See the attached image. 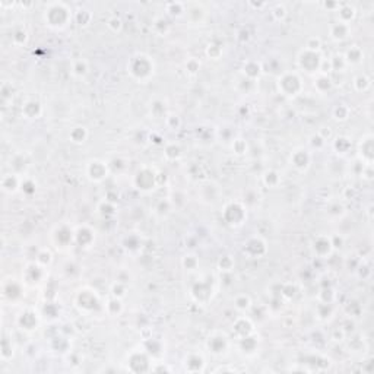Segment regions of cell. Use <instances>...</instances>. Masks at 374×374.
I'll use <instances>...</instances> for the list:
<instances>
[{"label":"cell","instance_id":"6da1fadb","mask_svg":"<svg viewBox=\"0 0 374 374\" xmlns=\"http://www.w3.org/2000/svg\"><path fill=\"white\" fill-rule=\"evenodd\" d=\"M155 62L149 54L145 53H136L130 57L127 63V73L133 81L139 84L149 82L155 75Z\"/></svg>","mask_w":374,"mask_h":374},{"label":"cell","instance_id":"7a4b0ae2","mask_svg":"<svg viewBox=\"0 0 374 374\" xmlns=\"http://www.w3.org/2000/svg\"><path fill=\"white\" fill-rule=\"evenodd\" d=\"M44 21H46V25L51 29L62 31V29H65L70 24L72 10L63 2L48 3L46 12H44Z\"/></svg>","mask_w":374,"mask_h":374},{"label":"cell","instance_id":"3957f363","mask_svg":"<svg viewBox=\"0 0 374 374\" xmlns=\"http://www.w3.org/2000/svg\"><path fill=\"white\" fill-rule=\"evenodd\" d=\"M277 88L278 92L288 100H294L303 94L304 91V82L303 77L298 72H282L277 79Z\"/></svg>","mask_w":374,"mask_h":374},{"label":"cell","instance_id":"277c9868","mask_svg":"<svg viewBox=\"0 0 374 374\" xmlns=\"http://www.w3.org/2000/svg\"><path fill=\"white\" fill-rule=\"evenodd\" d=\"M160 175H161V173H158L154 167L144 165L134 173L133 179H132L133 187L141 193L154 192L155 189L160 186Z\"/></svg>","mask_w":374,"mask_h":374},{"label":"cell","instance_id":"5b68a950","mask_svg":"<svg viewBox=\"0 0 374 374\" xmlns=\"http://www.w3.org/2000/svg\"><path fill=\"white\" fill-rule=\"evenodd\" d=\"M247 211L249 208L243 203V201H231L224 205L221 216L228 227L239 228L247 221Z\"/></svg>","mask_w":374,"mask_h":374},{"label":"cell","instance_id":"8992f818","mask_svg":"<svg viewBox=\"0 0 374 374\" xmlns=\"http://www.w3.org/2000/svg\"><path fill=\"white\" fill-rule=\"evenodd\" d=\"M75 307L82 314H94L98 308L101 307V298L96 294L95 289L89 287L81 288L75 296Z\"/></svg>","mask_w":374,"mask_h":374},{"label":"cell","instance_id":"52a82bcc","mask_svg":"<svg viewBox=\"0 0 374 374\" xmlns=\"http://www.w3.org/2000/svg\"><path fill=\"white\" fill-rule=\"evenodd\" d=\"M152 367H154V360L151 358V355L148 354L144 348L133 349L127 357V371L149 373V371H152Z\"/></svg>","mask_w":374,"mask_h":374},{"label":"cell","instance_id":"ba28073f","mask_svg":"<svg viewBox=\"0 0 374 374\" xmlns=\"http://www.w3.org/2000/svg\"><path fill=\"white\" fill-rule=\"evenodd\" d=\"M323 58L325 57L322 56L320 51H310L303 48L297 56V66L300 70L306 72L308 75H317Z\"/></svg>","mask_w":374,"mask_h":374},{"label":"cell","instance_id":"9c48e42d","mask_svg":"<svg viewBox=\"0 0 374 374\" xmlns=\"http://www.w3.org/2000/svg\"><path fill=\"white\" fill-rule=\"evenodd\" d=\"M231 348V339L230 336L225 332L221 330H215L213 333L209 335L206 339V349L215 357H222V355L228 354Z\"/></svg>","mask_w":374,"mask_h":374},{"label":"cell","instance_id":"30bf717a","mask_svg":"<svg viewBox=\"0 0 374 374\" xmlns=\"http://www.w3.org/2000/svg\"><path fill=\"white\" fill-rule=\"evenodd\" d=\"M51 243L58 250H67L75 244V230L69 224H60L51 232Z\"/></svg>","mask_w":374,"mask_h":374},{"label":"cell","instance_id":"8fae6325","mask_svg":"<svg viewBox=\"0 0 374 374\" xmlns=\"http://www.w3.org/2000/svg\"><path fill=\"white\" fill-rule=\"evenodd\" d=\"M241 251L247 259H262L268 253V243L259 235H253L243 243Z\"/></svg>","mask_w":374,"mask_h":374},{"label":"cell","instance_id":"7c38bea8","mask_svg":"<svg viewBox=\"0 0 374 374\" xmlns=\"http://www.w3.org/2000/svg\"><path fill=\"white\" fill-rule=\"evenodd\" d=\"M190 297L194 303L201 304V306H206L212 298L215 296V288L212 285V282L208 281H198L194 282L190 288Z\"/></svg>","mask_w":374,"mask_h":374},{"label":"cell","instance_id":"4fadbf2b","mask_svg":"<svg viewBox=\"0 0 374 374\" xmlns=\"http://www.w3.org/2000/svg\"><path fill=\"white\" fill-rule=\"evenodd\" d=\"M2 294L5 301H9L10 304H18L21 303L24 297H25V284L24 281L19 282L16 279H8L3 282V287H2Z\"/></svg>","mask_w":374,"mask_h":374},{"label":"cell","instance_id":"5bb4252c","mask_svg":"<svg viewBox=\"0 0 374 374\" xmlns=\"http://www.w3.org/2000/svg\"><path fill=\"white\" fill-rule=\"evenodd\" d=\"M111 173L110 164L101 160H91L85 165V175L92 183H103Z\"/></svg>","mask_w":374,"mask_h":374},{"label":"cell","instance_id":"9a60e30c","mask_svg":"<svg viewBox=\"0 0 374 374\" xmlns=\"http://www.w3.org/2000/svg\"><path fill=\"white\" fill-rule=\"evenodd\" d=\"M40 323H41V316L32 307L24 308L16 317V326L27 333L35 332L40 327Z\"/></svg>","mask_w":374,"mask_h":374},{"label":"cell","instance_id":"2e32d148","mask_svg":"<svg viewBox=\"0 0 374 374\" xmlns=\"http://www.w3.org/2000/svg\"><path fill=\"white\" fill-rule=\"evenodd\" d=\"M357 158L363 165H373L374 163V136L364 134L357 144Z\"/></svg>","mask_w":374,"mask_h":374},{"label":"cell","instance_id":"e0dca14e","mask_svg":"<svg viewBox=\"0 0 374 374\" xmlns=\"http://www.w3.org/2000/svg\"><path fill=\"white\" fill-rule=\"evenodd\" d=\"M46 277H47V269L40 266L37 262H31L24 269L22 281L28 287H38L44 282Z\"/></svg>","mask_w":374,"mask_h":374},{"label":"cell","instance_id":"ac0fdd59","mask_svg":"<svg viewBox=\"0 0 374 374\" xmlns=\"http://www.w3.org/2000/svg\"><path fill=\"white\" fill-rule=\"evenodd\" d=\"M310 249L313 251V254L319 259H327L335 251L330 235H317V237H314L311 241Z\"/></svg>","mask_w":374,"mask_h":374},{"label":"cell","instance_id":"d6986e66","mask_svg":"<svg viewBox=\"0 0 374 374\" xmlns=\"http://www.w3.org/2000/svg\"><path fill=\"white\" fill-rule=\"evenodd\" d=\"M311 152L304 148H297L289 155V164L294 167L298 173H307L308 168L311 167Z\"/></svg>","mask_w":374,"mask_h":374},{"label":"cell","instance_id":"ffe728a7","mask_svg":"<svg viewBox=\"0 0 374 374\" xmlns=\"http://www.w3.org/2000/svg\"><path fill=\"white\" fill-rule=\"evenodd\" d=\"M232 336L239 341L241 338H246V336L253 335L256 333V327L253 320L249 316H240L235 319V322L232 323Z\"/></svg>","mask_w":374,"mask_h":374},{"label":"cell","instance_id":"44dd1931","mask_svg":"<svg viewBox=\"0 0 374 374\" xmlns=\"http://www.w3.org/2000/svg\"><path fill=\"white\" fill-rule=\"evenodd\" d=\"M183 368L187 373H203L206 370V358L201 352H189L183 360Z\"/></svg>","mask_w":374,"mask_h":374},{"label":"cell","instance_id":"7402d4cb","mask_svg":"<svg viewBox=\"0 0 374 374\" xmlns=\"http://www.w3.org/2000/svg\"><path fill=\"white\" fill-rule=\"evenodd\" d=\"M95 243V231L89 225H79L75 228V244L88 249Z\"/></svg>","mask_w":374,"mask_h":374},{"label":"cell","instance_id":"603a6c76","mask_svg":"<svg viewBox=\"0 0 374 374\" xmlns=\"http://www.w3.org/2000/svg\"><path fill=\"white\" fill-rule=\"evenodd\" d=\"M352 34V29H351V25H346V24H342V22H333L329 25V37L332 41L335 43H345L346 40H349Z\"/></svg>","mask_w":374,"mask_h":374},{"label":"cell","instance_id":"cb8c5ba5","mask_svg":"<svg viewBox=\"0 0 374 374\" xmlns=\"http://www.w3.org/2000/svg\"><path fill=\"white\" fill-rule=\"evenodd\" d=\"M237 345H239V351L243 355L254 357L259 352V336L253 333V335L246 336V338H241L237 341Z\"/></svg>","mask_w":374,"mask_h":374},{"label":"cell","instance_id":"d4e9b609","mask_svg":"<svg viewBox=\"0 0 374 374\" xmlns=\"http://www.w3.org/2000/svg\"><path fill=\"white\" fill-rule=\"evenodd\" d=\"M22 179H24V177H22L21 174L16 173L5 174V175L2 177V183H0L2 190L5 193H8V194H15V193H18L21 190Z\"/></svg>","mask_w":374,"mask_h":374},{"label":"cell","instance_id":"484cf974","mask_svg":"<svg viewBox=\"0 0 374 374\" xmlns=\"http://www.w3.org/2000/svg\"><path fill=\"white\" fill-rule=\"evenodd\" d=\"M262 72H263V67H262V63L258 62V60H246L241 66V73H243V77L249 79V81H253L256 82L260 76H262Z\"/></svg>","mask_w":374,"mask_h":374},{"label":"cell","instance_id":"4316f807","mask_svg":"<svg viewBox=\"0 0 374 374\" xmlns=\"http://www.w3.org/2000/svg\"><path fill=\"white\" fill-rule=\"evenodd\" d=\"M335 12L336 21L346 24V25H351V22L357 16V9H355L354 5H351V3H339Z\"/></svg>","mask_w":374,"mask_h":374},{"label":"cell","instance_id":"83f0119b","mask_svg":"<svg viewBox=\"0 0 374 374\" xmlns=\"http://www.w3.org/2000/svg\"><path fill=\"white\" fill-rule=\"evenodd\" d=\"M364 50L360 47V46H351V47L346 50L344 53V58H345L346 65L349 66H360L363 62H364Z\"/></svg>","mask_w":374,"mask_h":374},{"label":"cell","instance_id":"f1b7e54d","mask_svg":"<svg viewBox=\"0 0 374 374\" xmlns=\"http://www.w3.org/2000/svg\"><path fill=\"white\" fill-rule=\"evenodd\" d=\"M142 348L148 354L151 355V358L155 360V358H161L164 354H165V346L161 341L158 339H154V338H148L145 339L144 344H142Z\"/></svg>","mask_w":374,"mask_h":374},{"label":"cell","instance_id":"f546056e","mask_svg":"<svg viewBox=\"0 0 374 374\" xmlns=\"http://www.w3.org/2000/svg\"><path fill=\"white\" fill-rule=\"evenodd\" d=\"M43 114V106L37 100H28L22 104V115L28 120H37Z\"/></svg>","mask_w":374,"mask_h":374},{"label":"cell","instance_id":"4dcf8cb0","mask_svg":"<svg viewBox=\"0 0 374 374\" xmlns=\"http://www.w3.org/2000/svg\"><path fill=\"white\" fill-rule=\"evenodd\" d=\"M313 87L317 91V94L326 95V94H329L333 89V81H332L330 75H320V73H317V75H314Z\"/></svg>","mask_w":374,"mask_h":374},{"label":"cell","instance_id":"1f68e13d","mask_svg":"<svg viewBox=\"0 0 374 374\" xmlns=\"http://www.w3.org/2000/svg\"><path fill=\"white\" fill-rule=\"evenodd\" d=\"M352 148V142L348 136H336L332 141V151L335 152L338 156H345L351 152Z\"/></svg>","mask_w":374,"mask_h":374},{"label":"cell","instance_id":"d6a6232c","mask_svg":"<svg viewBox=\"0 0 374 374\" xmlns=\"http://www.w3.org/2000/svg\"><path fill=\"white\" fill-rule=\"evenodd\" d=\"M125 310V306H123V301L120 298L111 297L108 298L104 304V311L107 313V316L110 317H119Z\"/></svg>","mask_w":374,"mask_h":374},{"label":"cell","instance_id":"836d02e7","mask_svg":"<svg viewBox=\"0 0 374 374\" xmlns=\"http://www.w3.org/2000/svg\"><path fill=\"white\" fill-rule=\"evenodd\" d=\"M335 303H332V304H327V303H319L316 306V310H314V313H316V317L320 320V322H327V320H330L333 314H335Z\"/></svg>","mask_w":374,"mask_h":374},{"label":"cell","instance_id":"e575fe53","mask_svg":"<svg viewBox=\"0 0 374 374\" xmlns=\"http://www.w3.org/2000/svg\"><path fill=\"white\" fill-rule=\"evenodd\" d=\"M88 136H89V132H88V129L85 126H75L72 130H70V133H69V139H70V142L75 145H82L87 142Z\"/></svg>","mask_w":374,"mask_h":374},{"label":"cell","instance_id":"d590c367","mask_svg":"<svg viewBox=\"0 0 374 374\" xmlns=\"http://www.w3.org/2000/svg\"><path fill=\"white\" fill-rule=\"evenodd\" d=\"M281 182H282L281 174L277 170H266L265 173L262 174V183L269 189H277L281 184Z\"/></svg>","mask_w":374,"mask_h":374},{"label":"cell","instance_id":"8d00e7d4","mask_svg":"<svg viewBox=\"0 0 374 374\" xmlns=\"http://www.w3.org/2000/svg\"><path fill=\"white\" fill-rule=\"evenodd\" d=\"M182 148H180V145L175 144V142H170V144L165 145V148H164V158L167 160V161H179L180 158H182Z\"/></svg>","mask_w":374,"mask_h":374},{"label":"cell","instance_id":"74e56055","mask_svg":"<svg viewBox=\"0 0 374 374\" xmlns=\"http://www.w3.org/2000/svg\"><path fill=\"white\" fill-rule=\"evenodd\" d=\"M332 117L335 119L336 122H346L349 117H351V108L348 104L345 103H339V104H336L333 107V110H332Z\"/></svg>","mask_w":374,"mask_h":374},{"label":"cell","instance_id":"f35d334b","mask_svg":"<svg viewBox=\"0 0 374 374\" xmlns=\"http://www.w3.org/2000/svg\"><path fill=\"white\" fill-rule=\"evenodd\" d=\"M96 211H98V213H100V215H101L104 220H110V218H113V216H114L117 209H115L114 202H110V201H107V199H104V201L98 205Z\"/></svg>","mask_w":374,"mask_h":374},{"label":"cell","instance_id":"ab89813d","mask_svg":"<svg viewBox=\"0 0 374 374\" xmlns=\"http://www.w3.org/2000/svg\"><path fill=\"white\" fill-rule=\"evenodd\" d=\"M174 209L173 203L170 201V198H167V199H161V201H158L155 203V208H154V213L156 216H167L168 213H171V211Z\"/></svg>","mask_w":374,"mask_h":374},{"label":"cell","instance_id":"60d3db41","mask_svg":"<svg viewBox=\"0 0 374 374\" xmlns=\"http://www.w3.org/2000/svg\"><path fill=\"white\" fill-rule=\"evenodd\" d=\"M352 87L357 92H365V91H368L370 87H371V79L364 75V73H361V75H357V76L352 79Z\"/></svg>","mask_w":374,"mask_h":374},{"label":"cell","instance_id":"b9f144b4","mask_svg":"<svg viewBox=\"0 0 374 374\" xmlns=\"http://www.w3.org/2000/svg\"><path fill=\"white\" fill-rule=\"evenodd\" d=\"M251 306H253L251 298L247 294H239V296H235V298H234V307L237 308L240 313L249 311Z\"/></svg>","mask_w":374,"mask_h":374},{"label":"cell","instance_id":"7bdbcfd3","mask_svg":"<svg viewBox=\"0 0 374 374\" xmlns=\"http://www.w3.org/2000/svg\"><path fill=\"white\" fill-rule=\"evenodd\" d=\"M216 266H218V270L222 272V273H231L234 266H235V260L230 254H224V256H221L218 259Z\"/></svg>","mask_w":374,"mask_h":374},{"label":"cell","instance_id":"ee69618b","mask_svg":"<svg viewBox=\"0 0 374 374\" xmlns=\"http://www.w3.org/2000/svg\"><path fill=\"white\" fill-rule=\"evenodd\" d=\"M89 66L85 58H77L72 63V75L75 77H84L87 76Z\"/></svg>","mask_w":374,"mask_h":374},{"label":"cell","instance_id":"f6af8a7d","mask_svg":"<svg viewBox=\"0 0 374 374\" xmlns=\"http://www.w3.org/2000/svg\"><path fill=\"white\" fill-rule=\"evenodd\" d=\"M182 266L187 272H196L198 268H199V259H198V256L193 254V253L184 254L182 258Z\"/></svg>","mask_w":374,"mask_h":374},{"label":"cell","instance_id":"bcb514c9","mask_svg":"<svg viewBox=\"0 0 374 374\" xmlns=\"http://www.w3.org/2000/svg\"><path fill=\"white\" fill-rule=\"evenodd\" d=\"M317 300L319 303H327V304H332L336 301V291L332 287H326L323 289L319 291L317 294Z\"/></svg>","mask_w":374,"mask_h":374},{"label":"cell","instance_id":"7dc6e473","mask_svg":"<svg viewBox=\"0 0 374 374\" xmlns=\"http://www.w3.org/2000/svg\"><path fill=\"white\" fill-rule=\"evenodd\" d=\"M35 262L38 263L40 266H43L44 269H47L51 263H53V253L50 249H41L35 258Z\"/></svg>","mask_w":374,"mask_h":374},{"label":"cell","instance_id":"c3c4849f","mask_svg":"<svg viewBox=\"0 0 374 374\" xmlns=\"http://www.w3.org/2000/svg\"><path fill=\"white\" fill-rule=\"evenodd\" d=\"M231 149H232L234 154L241 156V155L247 154V151H249V145H247V142H246L243 137H235V139L231 141Z\"/></svg>","mask_w":374,"mask_h":374},{"label":"cell","instance_id":"681fc988","mask_svg":"<svg viewBox=\"0 0 374 374\" xmlns=\"http://www.w3.org/2000/svg\"><path fill=\"white\" fill-rule=\"evenodd\" d=\"M165 9H167V13L171 15V16H183L186 13V3L171 2V3L165 5Z\"/></svg>","mask_w":374,"mask_h":374},{"label":"cell","instance_id":"f907efd6","mask_svg":"<svg viewBox=\"0 0 374 374\" xmlns=\"http://www.w3.org/2000/svg\"><path fill=\"white\" fill-rule=\"evenodd\" d=\"M330 62V67H332V72H345V69H348L344 54H335L329 58Z\"/></svg>","mask_w":374,"mask_h":374},{"label":"cell","instance_id":"816d5d0a","mask_svg":"<svg viewBox=\"0 0 374 374\" xmlns=\"http://www.w3.org/2000/svg\"><path fill=\"white\" fill-rule=\"evenodd\" d=\"M327 215L333 218H342L345 215V206L341 202H330L327 206Z\"/></svg>","mask_w":374,"mask_h":374},{"label":"cell","instance_id":"f5cc1de1","mask_svg":"<svg viewBox=\"0 0 374 374\" xmlns=\"http://www.w3.org/2000/svg\"><path fill=\"white\" fill-rule=\"evenodd\" d=\"M110 292H111V297L123 300V298L127 296V285L123 284V282L114 281V282H113V285H111V288H110Z\"/></svg>","mask_w":374,"mask_h":374},{"label":"cell","instance_id":"db71d44e","mask_svg":"<svg viewBox=\"0 0 374 374\" xmlns=\"http://www.w3.org/2000/svg\"><path fill=\"white\" fill-rule=\"evenodd\" d=\"M205 53H206V56L209 58H212V60H218V58L222 56V53H224V47H222L221 44H216V43H209V44L206 46Z\"/></svg>","mask_w":374,"mask_h":374},{"label":"cell","instance_id":"11a10c76","mask_svg":"<svg viewBox=\"0 0 374 374\" xmlns=\"http://www.w3.org/2000/svg\"><path fill=\"white\" fill-rule=\"evenodd\" d=\"M151 114L154 115L155 119H165L167 117V110H165V104L161 100H155L151 104Z\"/></svg>","mask_w":374,"mask_h":374},{"label":"cell","instance_id":"9f6ffc18","mask_svg":"<svg viewBox=\"0 0 374 374\" xmlns=\"http://www.w3.org/2000/svg\"><path fill=\"white\" fill-rule=\"evenodd\" d=\"M201 62L198 60L196 57H190L187 62H186V65H184V69H186V73L187 75H190V76H196L199 72H201Z\"/></svg>","mask_w":374,"mask_h":374},{"label":"cell","instance_id":"6f0895ef","mask_svg":"<svg viewBox=\"0 0 374 374\" xmlns=\"http://www.w3.org/2000/svg\"><path fill=\"white\" fill-rule=\"evenodd\" d=\"M27 40H28V32H27V29L24 28L16 29L13 32V35H12V43L15 46H24L27 43Z\"/></svg>","mask_w":374,"mask_h":374},{"label":"cell","instance_id":"680465c9","mask_svg":"<svg viewBox=\"0 0 374 374\" xmlns=\"http://www.w3.org/2000/svg\"><path fill=\"white\" fill-rule=\"evenodd\" d=\"M326 144H327L326 141H325L319 133L311 134V136H310V141H308V145H310L313 149H316V151H322V149L326 146Z\"/></svg>","mask_w":374,"mask_h":374},{"label":"cell","instance_id":"91938a15","mask_svg":"<svg viewBox=\"0 0 374 374\" xmlns=\"http://www.w3.org/2000/svg\"><path fill=\"white\" fill-rule=\"evenodd\" d=\"M21 192L25 193L27 196H31L35 193V182L32 179L28 177H24L22 179V184H21Z\"/></svg>","mask_w":374,"mask_h":374},{"label":"cell","instance_id":"94428289","mask_svg":"<svg viewBox=\"0 0 374 374\" xmlns=\"http://www.w3.org/2000/svg\"><path fill=\"white\" fill-rule=\"evenodd\" d=\"M165 125L170 130H179L182 126V119L177 114H167L165 117Z\"/></svg>","mask_w":374,"mask_h":374},{"label":"cell","instance_id":"6125c7cd","mask_svg":"<svg viewBox=\"0 0 374 374\" xmlns=\"http://www.w3.org/2000/svg\"><path fill=\"white\" fill-rule=\"evenodd\" d=\"M306 50H310V51H320L322 48V40L319 37H310L306 43Z\"/></svg>","mask_w":374,"mask_h":374},{"label":"cell","instance_id":"be15d7a7","mask_svg":"<svg viewBox=\"0 0 374 374\" xmlns=\"http://www.w3.org/2000/svg\"><path fill=\"white\" fill-rule=\"evenodd\" d=\"M107 27H108V29H111L113 32H120L122 28H123V21L120 19V18H117V16H113V18L108 19Z\"/></svg>","mask_w":374,"mask_h":374},{"label":"cell","instance_id":"e7e4bbea","mask_svg":"<svg viewBox=\"0 0 374 374\" xmlns=\"http://www.w3.org/2000/svg\"><path fill=\"white\" fill-rule=\"evenodd\" d=\"M13 345L8 348V339L5 338L3 339V342H2V360H5V361H8L9 358L13 357Z\"/></svg>","mask_w":374,"mask_h":374},{"label":"cell","instance_id":"03108f58","mask_svg":"<svg viewBox=\"0 0 374 374\" xmlns=\"http://www.w3.org/2000/svg\"><path fill=\"white\" fill-rule=\"evenodd\" d=\"M272 16L277 21H284L287 16V9L282 5H277L273 10H272Z\"/></svg>","mask_w":374,"mask_h":374},{"label":"cell","instance_id":"003e7915","mask_svg":"<svg viewBox=\"0 0 374 374\" xmlns=\"http://www.w3.org/2000/svg\"><path fill=\"white\" fill-rule=\"evenodd\" d=\"M139 239L136 237V235H129V237H126L123 243H130V246H125V249L127 251H130V253H133V251H139V250L142 249L141 246H134V241H137Z\"/></svg>","mask_w":374,"mask_h":374}]
</instances>
